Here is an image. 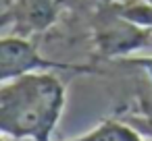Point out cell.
<instances>
[{"label": "cell", "mask_w": 152, "mask_h": 141, "mask_svg": "<svg viewBox=\"0 0 152 141\" xmlns=\"http://www.w3.org/2000/svg\"><path fill=\"white\" fill-rule=\"evenodd\" d=\"M67 104V89L52 73H29L0 87V131L11 139L50 141Z\"/></svg>", "instance_id": "cell-1"}, {"label": "cell", "mask_w": 152, "mask_h": 141, "mask_svg": "<svg viewBox=\"0 0 152 141\" xmlns=\"http://www.w3.org/2000/svg\"><path fill=\"white\" fill-rule=\"evenodd\" d=\"M44 71H83L88 73V67L69 64V62H56L50 58H44L36 44L29 42V38L23 35H4L0 42V79L9 81L21 75L29 73H44Z\"/></svg>", "instance_id": "cell-2"}, {"label": "cell", "mask_w": 152, "mask_h": 141, "mask_svg": "<svg viewBox=\"0 0 152 141\" xmlns=\"http://www.w3.org/2000/svg\"><path fill=\"white\" fill-rule=\"evenodd\" d=\"M150 35V29H144L129 19H125L117 9L110 15L100 17V25L96 31V44L102 56H123L142 48Z\"/></svg>", "instance_id": "cell-3"}, {"label": "cell", "mask_w": 152, "mask_h": 141, "mask_svg": "<svg viewBox=\"0 0 152 141\" xmlns=\"http://www.w3.org/2000/svg\"><path fill=\"white\" fill-rule=\"evenodd\" d=\"M58 0H13L4 7V25L13 21V35L29 38L56 21Z\"/></svg>", "instance_id": "cell-4"}, {"label": "cell", "mask_w": 152, "mask_h": 141, "mask_svg": "<svg viewBox=\"0 0 152 141\" xmlns=\"http://www.w3.org/2000/svg\"><path fill=\"white\" fill-rule=\"evenodd\" d=\"M71 141H142V137L127 122L117 118H106L86 135H79Z\"/></svg>", "instance_id": "cell-5"}, {"label": "cell", "mask_w": 152, "mask_h": 141, "mask_svg": "<svg viewBox=\"0 0 152 141\" xmlns=\"http://www.w3.org/2000/svg\"><path fill=\"white\" fill-rule=\"evenodd\" d=\"M144 2H148V4H152V0H144Z\"/></svg>", "instance_id": "cell-6"}, {"label": "cell", "mask_w": 152, "mask_h": 141, "mask_svg": "<svg viewBox=\"0 0 152 141\" xmlns=\"http://www.w3.org/2000/svg\"><path fill=\"white\" fill-rule=\"evenodd\" d=\"M2 141H9V137H2Z\"/></svg>", "instance_id": "cell-7"}]
</instances>
